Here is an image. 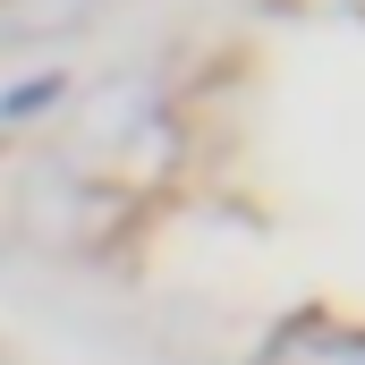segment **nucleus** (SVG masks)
I'll return each mask as SVG.
<instances>
[{
	"mask_svg": "<svg viewBox=\"0 0 365 365\" xmlns=\"http://www.w3.org/2000/svg\"><path fill=\"white\" fill-rule=\"evenodd\" d=\"M93 0H26L17 17H9V34H34V26H77Z\"/></svg>",
	"mask_w": 365,
	"mask_h": 365,
	"instance_id": "nucleus-1",
	"label": "nucleus"
}]
</instances>
